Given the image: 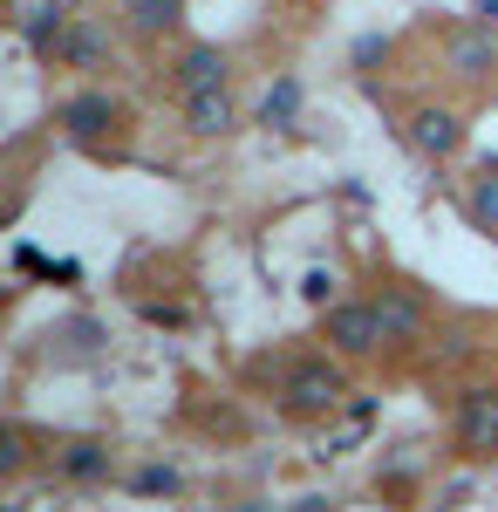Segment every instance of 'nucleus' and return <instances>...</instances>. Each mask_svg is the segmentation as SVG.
Segmentation results:
<instances>
[{
	"mask_svg": "<svg viewBox=\"0 0 498 512\" xmlns=\"http://www.w3.org/2000/svg\"><path fill=\"white\" fill-rule=\"evenodd\" d=\"M451 451L464 465H492L498 458V383H471L458 390V410H451Z\"/></svg>",
	"mask_w": 498,
	"mask_h": 512,
	"instance_id": "nucleus-3",
	"label": "nucleus"
},
{
	"mask_svg": "<svg viewBox=\"0 0 498 512\" xmlns=\"http://www.w3.org/2000/svg\"><path fill=\"white\" fill-rule=\"evenodd\" d=\"M123 485H130L137 499H178V492H185V472H178L171 458H151V465H137Z\"/></svg>",
	"mask_w": 498,
	"mask_h": 512,
	"instance_id": "nucleus-15",
	"label": "nucleus"
},
{
	"mask_svg": "<svg viewBox=\"0 0 498 512\" xmlns=\"http://www.w3.org/2000/svg\"><path fill=\"white\" fill-rule=\"evenodd\" d=\"M471 14H478V21H492V28H498V0H478Z\"/></svg>",
	"mask_w": 498,
	"mask_h": 512,
	"instance_id": "nucleus-19",
	"label": "nucleus"
},
{
	"mask_svg": "<svg viewBox=\"0 0 498 512\" xmlns=\"http://www.w3.org/2000/svg\"><path fill=\"white\" fill-rule=\"evenodd\" d=\"M444 69L458 82H492L498 76V35H492V21H458L451 35H444Z\"/></svg>",
	"mask_w": 498,
	"mask_h": 512,
	"instance_id": "nucleus-7",
	"label": "nucleus"
},
{
	"mask_svg": "<svg viewBox=\"0 0 498 512\" xmlns=\"http://www.w3.org/2000/svg\"><path fill=\"white\" fill-rule=\"evenodd\" d=\"M464 137H471V123H464V110H451V103H410V117H403V144H410L423 164H451L464 151Z\"/></svg>",
	"mask_w": 498,
	"mask_h": 512,
	"instance_id": "nucleus-4",
	"label": "nucleus"
},
{
	"mask_svg": "<svg viewBox=\"0 0 498 512\" xmlns=\"http://www.w3.org/2000/svg\"><path fill=\"white\" fill-rule=\"evenodd\" d=\"M301 110H307V89L294 76H280V82H267V96H260V110H253V117L267 123V130H294Z\"/></svg>",
	"mask_w": 498,
	"mask_h": 512,
	"instance_id": "nucleus-14",
	"label": "nucleus"
},
{
	"mask_svg": "<svg viewBox=\"0 0 498 512\" xmlns=\"http://www.w3.org/2000/svg\"><path fill=\"white\" fill-rule=\"evenodd\" d=\"M41 62H48V69L96 76V69H110V28H103L96 14H69V21H62V35L41 48Z\"/></svg>",
	"mask_w": 498,
	"mask_h": 512,
	"instance_id": "nucleus-6",
	"label": "nucleus"
},
{
	"mask_svg": "<svg viewBox=\"0 0 498 512\" xmlns=\"http://www.w3.org/2000/svg\"><path fill=\"white\" fill-rule=\"evenodd\" d=\"M376 62H389V35H355L348 69H355V76H376Z\"/></svg>",
	"mask_w": 498,
	"mask_h": 512,
	"instance_id": "nucleus-17",
	"label": "nucleus"
},
{
	"mask_svg": "<svg viewBox=\"0 0 498 512\" xmlns=\"http://www.w3.org/2000/svg\"><path fill=\"white\" fill-rule=\"evenodd\" d=\"M171 82H178V96H192V89H226L232 55L219 48V41H185L178 62H171Z\"/></svg>",
	"mask_w": 498,
	"mask_h": 512,
	"instance_id": "nucleus-10",
	"label": "nucleus"
},
{
	"mask_svg": "<svg viewBox=\"0 0 498 512\" xmlns=\"http://www.w3.org/2000/svg\"><path fill=\"white\" fill-rule=\"evenodd\" d=\"M287 7H314V0H287Z\"/></svg>",
	"mask_w": 498,
	"mask_h": 512,
	"instance_id": "nucleus-20",
	"label": "nucleus"
},
{
	"mask_svg": "<svg viewBox=\"0 0 498 512\" xmlns=\"http://www.w3.org/2000/svg\"><path fill=\"white\" fill-rule=\"evenodd\" d=\"M0 472H7V478L28 472V431H21V424H7V431H0Z\"/></svg>",
	"mask_w": 498,
	"mask_h": 512,
	"instance_id": "nucleus-18",
	"label": "nucleus"
},
{
	"mask_svg": "<svg viewBox=\"0 0 498 512\" xmlns=\"http://www.w3.org/2000/svg\"><path fill=\"white\" fill-rule=\"evenodd\" d=\"M55 478H62V485H110L116 478L110 437H62V444H55Z\"/></svg>",
	"mask_w": 498,
	"mask_h": 512,
	"instance_id": "nucleus-9",
	"label": "nucleus"
},
{
	"mask_svg": "<svg viewBox=\"0 0 498 512\" xmlns=\"http://www.w3.org/2000/svg\"><path fill=\"white\" fill-rule=\"evenodd\" d=\"M458 212L471 233L498 239V158H478V171L464 178V192H458Z\"/></svg>",
	"mask_w": 498,
	"mask_h": 512,
	"instance_id": "nucleus-12",
	"label": "nucleus"
},
{
	"mask_svg": "<svg viewBox=\"0 0 498 512\" xmlns=\"http://www.w3.org/2000/svg\"><path fill=\"white\" fill-rule=\"evenodd\" d=\"M321 342L342 355V362H362V355L383 349L389 328H383L376 294H342V301H328V308H321Z\"/></svg>",
	"mask_w": 498,
	"mask_h": 512,
	"instance_id": "nucleus-2",
	"label": "nucleus"
},
{
	"mask_svg": "<svg viewBox=\"0 0 498 512\" xmlns=\"http://www.w3.org/2000/svg\"><path fill=\"white\" fill-rule=\"evenodd\" d=\"M301 301H307V308L342 301V274H335V267H307V274H301Z\"/></svg>",
	"mask_w": 498,
	"mask_h": 512,
	"instance_id": "nucleus-16",
	"label": "nucleus"
},
{
	"mask_svg": "<svg viewBox=\"0 0 498 512\" xmlns=\"http://www.w3.org/2000/svg\"><path fill=\"white\" fill-rule=\"evenodd\" d=\"M110 7L137 41H164L178 21H185V0H110Z\"/></svg>",
	"mask_w": 498,
	"mask_h": 512,
	"instance_id": "nucleus-13",
	"label": "nucleus"
},
{
	"mask_svg": "<svg viewBox=\"0 0 498 512\" xmlns=\"http://www.w3.org/2000/svg\"><path fill=\"white\" fill-rule=\"evenodd\" d=\"M280 410L301 417V424H328L348 410V376H342V355H301L287 376H280Z\"/></svg>",
	"mask_w": 498,
	"mask_h": 512,
	"instance_id": "nucleus-1",
	"label": "nucleus"
},
{
	"mask_svg": "<svg viewBox=\"0 0 498 512\" xmlns=\"http://www.w3.org/2000/svg\"><path fill=\"white\" fill-rule=\"evenodd\" d=\"M116 123H123V103H116L103 82H89V89H76V96H62L55 103V130L69 137V144H110L116 137Z\"/></svg>",
	"mask_w": 498,
	"mask_h": 512,
	"instance_id": "nucleus-5",
	"label": "nucleus"
},
{
	"mask_svg": "<svg viewBox=\"0 0 498 512\" xmlns=\"http://www.w3.org/2000/svg\"><path fill=\"white\" fill-rule=\"evenodd\" d=\"M178 117L192 137H232L239 130V103H232V89H192V96H178Z\"/></svg>",
	"mask_w": 498,
	"mask_h": 512,
	"instance_id": "nucleus-11",
	"label": "nucleus"
},
{
	"mask_svg": "<svg viewBox=\"0 0 498 512\" xmlns=\"http://www.w3.org/2000/svg\"><path fill=\"white\" fill-rule=\"evenodd\" d=\"M376 308H383L389 349H417L423 335H430V301H423L410 280H383V287H376Z\"/></svg>",
	"mask_w": 498,
	"mask_h": 512,
	"instance_id": "nucleus-8",
	"label": "nucleus"
}]
</instances>
